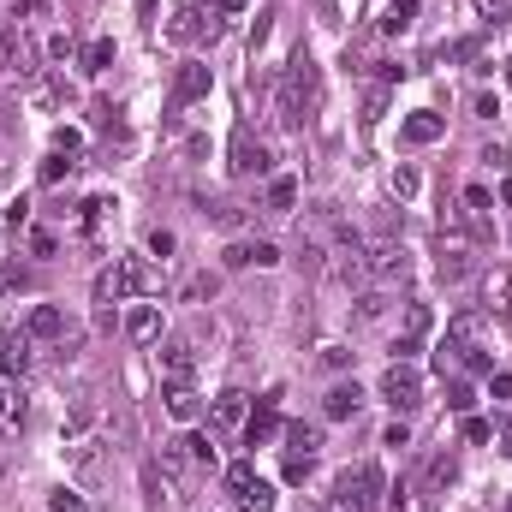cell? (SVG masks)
Returning <instances> with one entry per match:
<instances>
[{
  "label": "cell",
  "mask_w": 512,
  "mask_h": 512,
  "mask_svg": "<svg viewBox=\"0 0 512 512\" xmlns=\"http://www.w3.org/2000/svg\"><path fill=\"white\" fill-rule=\"evenodd\" d=\"M155 364H161V382H191V370H197V358H191L185 340H167V346L155 352Z\"/></svg>",
  "instance_id": "14"
},
{
  "label": "cell",
  "mask_w": 512,
  "mask_h": 512,
  "mask_svg": "<svg viewBox=\"0 0 512 512\" xmlns=\"http://www.w3.org/2000/svg\"><path fill=\"white\" fill-rule=\"evenodd\" d=\"M280 429H286V423H280L274 399H262V405H256L251 417H245V447H268V441H274Z\"/></svg>",
  "instance_id": "15"
},
{
  "label": "cell",
  "mask_w": 512,
  "mask_h": 512,
  "mask_svg": "<svg viewBox=\"0 0 512 512\" xmlns=\"http://www.w3.org/2000/svg\"><path fill=\"white\" fill-rule=\"evenodd\" d=\"M54 155H72V161H78V155H84V131L60 126V131H54Z\"/></svg>",
  "instance_id": "35"
},
{
  "label": "cell",
  "mask_w": 512,
  "mask_h": 512,
  "mask_svg": "<svg viewBox=\"0 0 512 512\" xmlns=\"http://www.w3.org/2000/svg\"><path fill=\"white\" fill-rule=\"evenodd\" d=\"M382 114H387V84H376V90L364 96V126H376Z\"/></svg>",
  "instance_id": "37"
},
{
  "label": "cell",
  "mask_w": 512,
  "mask_h": 512,
  "mask_svg": "<svg viewBox=\"0 0 512 512\" xmlns=\"http://www.w3.org/2000/svg\"><path fill=\"white\" fill-rule=\"evenodd\" d=\"M197 96H209V66H179V84H173V108H191Z\"/></svg>",
  "instance_id": "18"
},
{
  "label": "cell",
  "mask_w": 512,
  "mask_h": 512,
  "mask_svg": "<svg viewBox=\"0 0 512 512\" xmlns=\"http://www.w3.org/2000/svg\"><path fill=\"white\" fill-rule=\"evenodd\" d=\"M316 108H322V72H316V60L298 48L292 66H286V78H280V102H274V114H280V126H304Z\"/></svg>",
  "instance_id": "1"
},
{
  "label": "cell",
  "mask_w": 512,
  "mask_h": 512,
  "mask_svg": "<svg viewBox=\"0 0 512 512\" xmlns=\"http://www.w3.org/2000/svg\"><path fill=\"white\" fill-rule=\"evenodd\" d=\"M90 423H96V399H90V393H78V399H72V411H66V435L78 441Z\"/></svg>",
  "instance_id": "28"
},
{
  "label": "cell",
  "mask_w": 512,
  "mask_h": 512,
  "mask_svg": "<svg viewBox=\"0 0 512 512\" xmlns=\"http://www.w3.org/2000/svg\"><path fill=\"white\" fill-rule=\"evenodd\" d=\"M370 280H376V286H405V280H411V251H405L399 239L370 245Z\"/></svg>",
  "instance_id": "7"
},
{
  "label": "cell",
  "mask_w": 512,
  "mask_h": 512,
  "mask_svg": "<svg viewBox=\"0 0 512 512\" xmlns=\"http://www.w3.org/2000/svg\"><path fill=\"white\" fill-rule=\"evenodd\" d=\"M507 512H512V507H507Z\"/></svg>",
  "instance_id": "50"
},
{
  "label": "cell",
  "mask_w": 512,
  "mask_h": 512,
  "mask_svg": "<svg viewBox=\"0 0 512 512\" xmlns=\"http://www.w3.org/2000/svg\"><path fill=\"white\" fill-rule=\"evenodd\" d=\"M483 304H489V310H512V268L507 262H495V268L483 274Z\"/></svg>",
  "instance_id": "21"
},
{
  "label": "cell",
  "mask_w": 512,
  "mask_h": 512,
  "mask_svg": "<svg viewBox=\"0 0 512 512\" xmlns=\"http://www.w3.org/2000/svg\"><path fill=\"white\" fill-rule=\"evenodd\" d=\"M262 209H268V215H292V209H298V179H268Z\"/></svg>",
  "instance_id": "24"
},
{
  "label": "cell",
  "mask_w": 512,
  "mask_h": 512,
  "mask_svg": "<svg viewBox=\"0 0 512 512\" xmlns=\"http://www.w3.org/2000/svg\"><path fill=\"white\" fill-rule=\"evenodd\" d=\"M387 507H393V512H429V495H417V489H411V483H399V489H393V501H387Z\"/></svg>",
  "instance_id": "33"
},
{
  "label": "cell",
  "mask_w": 512,
  "mask_h": 512,
  "mask_svg": "<svg viewBox=\"0 0 512 512\" xmlns=\"http://www.w3.org/2000/svg\"><path fill=\"white\" fill-rule=\"evenodd\" d=\"M328 512H370V507H364V495H358V483H352V471L334 483V495H328Z\"/></svg>",
  "instance_id": "26"
},
{
  "label": "cell",
  "mask_w": 512,
  "mask_h": 512,
  "mask_svg": "<svg viewBox=\"0 0 512 512\" xmlns=\"http://www.w3.org/2000/svg\"><path fill=\"white\" fill-rule=\"evenodd\" d=\"M30 364H36V340H30V328H24V322H18V328H0V370H6V382H24Z\"/></svg>",
  "instance_id": "5"
},
{
  "label": "cell",
  "mask_w": 512,
  "mask_h": 512,
  "mask_svg": "<svg viewBox=\"0 0 512 512\" xmlns=\"http://www.w3.org/2000/svg\"><path fill=\"white\" fill-rule=\"evenodd\" d=\"M233 501H239V512H274V489H268V483L256 477L251 489H239Z\"/></svg>",
  "instance_id": "29"
},
{
  "label": "cell",
  "mask_w": 512,
  "mask_h": 512,
  "mask_svg": "<svg viewBox=\"0 0 512 512\" xmlns=\"http://www.w3.org/2000/svg\"><path fill=\"white\" fill-rule=\"evenodd\" d=\"M477 328H483V316H477V310H459V316L447 322V340H441V346L459 358V352H471V346H477Z\"/></svg>",
  "instance_id": "19"
},
{
  "label": "cell",
  "mask_w": 512,
  "mask_h": 512,
  "mask_svg": "<svg viewBox=\"0 0 512 512\" xmlns=\"http://www.w3.org/2000/svg\"><path fill=\"white\" fill-rule=\"evenodd\" d=\"M54 512H84V495H72V489H54V501H48Z\"/></svg>",
  "instance_id": "44"
},
{
  "label": "cell",
  "mask_w": 512,
  "mask_h": 512,
  "mask_svg": "<svg viewBox=\"0 0 512 512\" xmlns=\"http://www.w3.org/2000/svg\"><path fill=\"white\" fill-rule=\"evenodd\" d=\"M215 286H221L215 274H197V280L185 286V298H191V304H203V298H215Z\"/></svg>",
  "instance_id": "40"
},
{
  "label": "cell",
  "mask_w": 512,
  "mask_h": 512,
  "mask_svg": "<svg viewBox=\"0 0 512 512\" xmlns=\"http://www.w3.org/2000/svg\"><path fill=\"white\" fill-rule=\"evenodd\" d=\"M453 477H459V465H453V459H447V453H441V459H435V465H429V483H435V489H441V483H453Z\"/></svg>",
  "instance_id": "42"
},
{
  "label": "cell",
  "mask_w": 512,
  "mask_h": 512,
  "mask_svg": "<svg viewBox=\"0 0 512 512\" xmlns=\"http://www.w3.org/2000/svg\"><path fill=\"white\" fill-rule=\"evenodd\" d=\"M387 191H393L399 203H411V197H417V167H411V161H399V167L387 173Z\"/></svg>",
  "instance_id": "30"
},
{
  "label": "cell",
  "mask_w": 512,
  "mask_h": 512,
  "mask_svg": "<svg viewBox=\"0 0 512 512\" xmlns=\"http://www.w3.org/2000/svg\"><path fill=\"white\" fill-rule=\"evenodd\" d=\"M48 60H72V30H54L48 36Z\"/></svg>",
  "instance_id": "41"
},
{
  "label": "cell",
  "mask_w": 512,
  "mask_h": 512,
  "mask_svg": "<svg viewBox=\"0 0 512 512\" xmlns=\"http://www.w3.org/2000/svg\"><path fill=\"white\" fill-rule=\"evenodd\" d=\"M441 280H465L471 274V239L465 233H441Z\"/></svg>",
  "instance_id": "13"
},
{
  "label": "cell",
  "mask_w": 512,
  "mask_h": 512,
  "mask_svg": "<svg viewBox=\"0 0 512 512\" xmlns=\"http://www.w3.org/2000/svg\"><path fill=\"white\" fill-rule=\"evenodd\" d=\"M489 435H495V429H489L483 417H465V441H489Z\"/></svg>",
  "instance_id": "46"
},
{
  "label": "cell",
  "mask_w": 512,
  "mask_h": 512,
  "mask_svg": "<svg viewBox=\"0 0 512 512\" xmlns=\"http://www.w3.org/2000/svg\"><path fill=\"white\" fill-rule=\"evenodd\" d=\"M352 483H358L364 507H376V501H382V471H376V465H358V471H352Z\"/></svg>",
  "instance_id": "31"
},
{
  "label": "cell",
  "mask_w": 512,
  "mask_h": 512,
  "mask_svg": "<svg viewBox=\"0 0 512 512\" xmlns=\"http://www.w3.org/2000/svg\"><path fill=\"white\" fill-rule=\"evenodd\" d=\"M161 399H167V417H173V423H197V417H203V399H197L191 382H167Z\"/></svg>",
  "instance_id": "16"
},
{
  "label": "cell",
  "mask_w": 512,
  "mask_h": 512,
  "mask_svg": "<svg viewBox=\"0 0 512 512\" xmlns=\"http://www.w3.org/2000/svg\"><path fill=\"white\" fill-rule=\"evenodd\" d=\"M227 155H233L227 167H233L239 179H251V173H268V149H262V143L251 137V126H239V131H233V143H227Z\"/></svg>",
  "instance_id": "10"
},
{
  "label": "cell",
  "mask_w": 512,
  "mask_h": 512,
  "mask_svg": "<svg viewBox=\"0 0 512 512\" xmlns=\"http://www.w3.org/2000/svg\"><path fill=\"white\" fill-rule=\"evenodd\" d=\"M274 262H280V251H274L268 239H256L251 245V268H274Z\"/></svg>",
  "instance_id": "43"
},
{
  "label": "cell",
  "mask_w": 512,
  "mask_h": 512,
  "mask_svg": "<svg viewBox=\"0 0 512 512\" xmlns=\"http://www.w3.org/2000/svg\"><path fill=\"white\" fill-rule=\"evenodd\" d=\"M66 173H72V155H54V149H48V161L36 167V179H42V185H60Z\"/></svg>",
  "instance_id": "32"
},
{
  "label": "cell",
  "mask_w": 512,
  "mask_h": 512,
  "mask_svg": "<svg viewBox=\"0 0 512 512\" xmlns=\"http://www.w3.org/2000/svg\"><path fill=\"white\" fill-rule=\"evenodd\" d=\"M358 405H364V387H358V382H340V387H328V399H322V411H328L334 423H346V417H358Z\"/></svg>",
  "instance_id": "20"
},
{
  "label": "cell",
  "mask_w": 512,
  "mask_h": 512,
  "mask_svg": "<svg viewBox=\"0 0 512 512\" xmlns=\"http://www.w3.org/2000/svg\"><path fill=\"white\" fill-rule=\"evenodd\" d=\"M399 131H405V143H435V137L447 131V120H441V114H411Z\"/></svg>",
  "instance_id": "25"
},
{
  "label": "cell",
  "mask_w": 512,
  "mask_h": 512,
  "mask_svg": "<svg viewBox=\"0 0 512 512\" xmlns=\"http://www.w3.org/2000/svg\"><path fill=\"white\" fill-rule=\"evenodd\" d=\"M382 310H387L382 286H376V292H364V298H358V316H382Z\"/></svg>",
  "instance_id": "45"
},
{
  "label": "cell",
  "mask_w": 512,
  "mask_h": 512,
  "mask_svg": "<svg viewBox=\"0 0 512 512\" xmlns=\"http://www.w3.org/2000/svg\"><path fill=\"white\" fill-rule=\"evenodd\" d=\"M411 24H417V0H387V12H382L387 36H399V30H411Z\"/></svg>",
  "instance_id": "27"
},
{
  "label": "cell",
  "mask_w": 512,
  "mask_h": 512,
  "mask_svg": "<svg viewBox=\"0 0 512 512\" xmlns=\"http://www.w3.org/2000/svg\"><path fill=\"white\" fill-rule=\"evenodd\" d=\"M84 66H90V72H108V66H114V42H108V36L90 42V48H84Z\"/></svg>",
  "instance_id": "34"
},
{
  "label": "cell",
  "mask_w": 512,
  "mask_h": 512,
  "mask_svg": "<svg viewBox=\"0 0 512 512\" xmlns=\"http://www.w3.org/2000/svg\"><path fill=\"white\" fill-rule=\"evenodd\" d=\"M203 459H197V435H173V441H161V471L167 477H191Z\"/></svg>",
  "instance_id": "12"
},
{
  "label": "cell",
  "mask_w": 512,
  "mask_h": 512,
  "mask_svg": "<svg viewBox=\"0 0 512 512\" xmlns=\"http://www.w3.org/2000/svg\"><path fill=\"white\" fill-rule=\"evenodd\" d=\"M203 6H209V0H179V6H173V24H167V36H173V42L221 36V18H203Z\"/></svg>",
  "instance_id": "8"
},
{
  "label": "cell",
  "mask_w": 512,
  "mask_h": 512,
  "mask_svg": "<svg viewBox=\"0 0 512 512\" xmlns=\"http://www.w3.org/2000/svg\"><path fill=\"white\" fill-rule=\"evenodd\" d=\"M30 256H54V233H30Z\"/></svg>",
  "instance_id": "48"
},
{
  "label": "cell",
  "mask_w": 512,
  "mask_h": 512,
  "mask_svg": "<svg viewBox=\"0 0 512 512\" xmlns=\"http://www.w3.org/2000/svg\"><path fill=\"white\" fill-rule=\"evenodd\" d=\"M209 221H215V227H227V233H233V227H239V221H245V215H239V203H215V209H209Z\"/></svg>",
  "instance_id": "39"
},
{
  "label": "cell",
  "mask_w": 512,
  "mask_h": 512,
  "mask_svg": "<svg viewBox=\"0 0 512 512\" xmlns=\"http://www.w3.org/2000/svg\"><path fill=\"white\" fill-rule=\"evenodd\" d=\"M447 405H453L459 417H471V405H477V393H471V382H447Z\"/></svg>",
  "instance_id": "36"
},
{
  "label": "cell",
  "mask_w": 512,
  "mask_h": 512,
  "mask_svg": "<svg viewBox=\"0 0 512 512\" xmlns=\"http://www.w3.org/2000/svg\"><path fill=\"white\" fill-rule=\"evenodd\" d=\"M6 280H12V268H6V262H0V286H6Z\"/></svg>",
  "instance_id": "49"
},
{
  "label": "cell",
  "mask_w": 512,
  "mask_h": 512,
  "mask_svg": "<svg viewBox=\"0 0 512 512\" xmlns=\"http://www.w3.org/2000/svg\"><path fill=\"white\" fill-rule=\"evenodd\" d=\"M149 286H161V274H155L149 262H137V256H120V262H108V268L96 274V304L114 310V304H126L137 292H149Z\"/></svg>",
  "instance_id": "2"
},
{
  "label": "cell",
  "mask_w": 512,
  "mask_h": 512,
  "mask_svg": "<svg viewBox=\"0 0 512 512\" xmlns=\"http://www.w3.org/2000/svg\"><path fill=\"white\" fill-rule=\"evenodd\" d=\"M459 364H465L471 376H489V370H495V358H489L483 346H471V352H459Z\"/></svg>",
  "instance_id": "38"
},
{
  "label": "cell",
  "mask_w": 512,
  "mask_h": 512,
  "mask_svg": "<svg viewBox=\"0 0 512 512\" xmlns=\"http://www.w3.org/2000/svg\"><path fill=\"white\" fill-rule=\"evenodd\" d=\"M24 411H30V405H24V387L6 382L0 387V435H18V429H24Z\"/></svg>",
  "instance_id": "22"
},
{
  "label": "cell",
  "mask_w": 512,
  "mask_h": 512,
  "mask_svg": "<svg viewBox=\"0 0 512 512\" xmlns=\"http://www.w3.org/2000/svg\"><path fill=\"white\" fill-rule=\"evenodd\" d=\"M280 435H286V459H304V465H310V459L322 453V429H316V423H286Z\"/></svg>",
  "instance_id": "17"
},
{
  "label": "cell",
  "mask_w": 512,
  "mask_h": 512,
  "mask_svg": "<svg viewBox=\"0 0 512 512\" xmlns=\"http://www.w3.org/2000/svg\"><path fill=\"white\" fill-rule=\"evenodd\" d=\"M429 328H435L429 304H405V334L393 340V358H399V364H411V352L423 346V334H429Z\"/></svg>",
  "instance_id": "11"
},
{
  "label": "cell",
  "mask_w": 512,
  "mask_h": 512,
  "mask_svg": "<svg viewBox=\"0 0 512 512\" xmlns=\"http://www.w3.org/2000/svg\"><path fill=\"white\" fill-rule=\"evenodd\" d=\"M24 328H30V340H36V346H60V340L72 334V322H66V310H60V304H30Z\"/></svg>",
  "instance_id": "9"
},
{
  "label": "cell",
  "mask_w": 512,
  "mask_h": 512,
  "mask_svg": "<svg viewBox=\"0 0 512 512\" xmlns=\"http://www.w3.org/2000/svg\"><path fill=\"white\" fill-rule=\"evenodd\" d=\"M126 334L137 340V346H149V340L161 334V310H155V304H137V310L126 316Z\"/></svg>",
  "instance_id": "23"
},
{
  "label": "cell",
  "mask_w": 512,
  "mask_h": 512,
  "mask_svg": "<svg viewBox=\"0 0 512 512\" xmlns=\"http://www.w3.org/2000/svg\"><path fill=\"white\" fill-rule=\"evenodd\" d=\"M149 251L167 256V251H173V233H167V227H155V233H149Z\"/></svg>",
  "instance_id": "47"
},
{
  "label": "cell",
  "mask_w": 512,
  "mask_h": 512,
  "mask_svg": "<svg viewBox=\"0 0 512 512\" xmlns=\"http://www.w3.org/2000/svg\"><path fill=\"white\" fill-rule=\"evenodd\" d=\"M328 256H334V274H340L346 286H364V280H370V245H364L358 233L340 227V239L328 245Z\"/></svg>",
  "instance_id": "3"
},
{
  "label": "cell",
  "mask_w": 512,
  "mask_h": 512,
  "mask_svg": "<svg viewBox=\"0 0 512 512\" xmlns=\"http://www.w3.org/2000/svg\"><path fill=\"white\" fill-rule=\"evenodd\" d=\"M245 417H251V393L227 387V393H215V405H209V435H215V441H227V435H239V429H245Z\"/></svg>",
  "instance_id": "4"
},
{
  "label": "cell",
  "mask_w": 512,
  "mask_h": 512,
  "mask_svg": "<svg viewBox=\"0 0 512 512\" xmlns=\"http://www.w3.org/2000/svg\"><path fill=\"white\" fill-rule=\"evenodd\" d=\"M376 393H382V399L393 405V411H411V405H423V376H417L411 364H399V358H393Z\"/></svg>",
  "instance_id": "6"
}]
</instances>
